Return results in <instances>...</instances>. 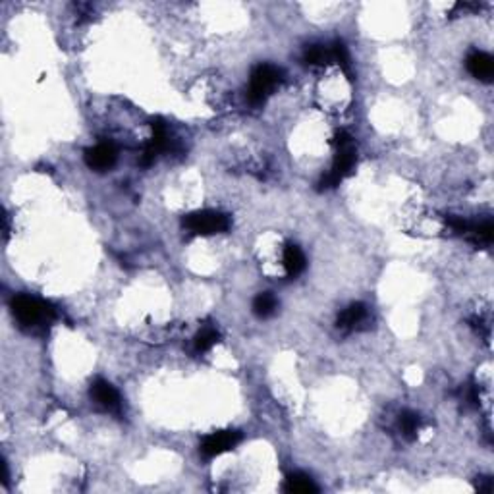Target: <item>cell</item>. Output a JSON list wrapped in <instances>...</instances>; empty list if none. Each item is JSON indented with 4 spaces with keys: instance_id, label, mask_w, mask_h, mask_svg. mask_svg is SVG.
<instances>
[{
    "instance_id": "cell-17",
    "label": "cell",
    "mask_w": 494,
    "mask_h": 494,
    "mask_svg": "<svg viewBox=\"0 0 494 494\" xmlns=\"http://www.w3.org/2000/svg\"><path fill=\"white\" fill-rule=\"evenodd\" d=\"M330 50H332V60L336 64L344 70L345 75H352V62H350V55H348V48H345L344 43L336 41L334 45L330 47Z\"/></svg>"
},
{
    "instance_id": "cell-4",
    "label": "cell",
    "mask_w": 494,
    "mask_h": 494,
    "mask_svg": "<svg viewBox=\"0 0 494 494\" xmlns=\"http://www.w3.org/2000/svg\"><path fill=\"white\" fill-rule=\"evenodd\" d=\"M184 226L197 236H211V234L226 232L230 228V218L218 211H199L184 218Z\"/></svg>"
},
{
    "instance_id": "cell-1",
    "label": "cell",
    "mask_w": 494,
    "mask_h": 494,
    "mask_svg": "<svg viewBox=\"0 0 494 494\" xmlns=\"http://www.w3.org/2000/svg\"><path fill=\"white\" fill-rule=\"evenodd\" d=\"M336 155L332 168L327 176H323V180L319 182V189H332V187L340 186V182L348 178L355 168V160H357V153H355L354 140L348 131H338L334 135Z\"/></svg>"
},
{
    "instance_id": "cell-16",
    "label": "cell",
    "mask_w": 494,
    "mask_h": 494,
    "mask_svg": "<svg viewBox=\"0 0 494 494\" xmlns=\"http://www.w3.org/2000/svg\"><path fill=\"white\" fill-rule=\"evenodd\" d=\"M218 330L215 327H203L196 336V350L197 352H207L218 342Z\"/></svg>"
},
{
    "instance_id": "cell-10",
    "label": "cell",
    "mask_w": 494,
    "mask_h": 494,
    "mask_svg": "<svg viewBox=\"0 0 494 494\" xmlns=\"http://www.w3.org/2000/svg\"><path fill=\"white\" fill-rule=\"evenodd\" d=\"M284 269L288 272V276H298L299 272H303L305 269V255L294 243H288L284 247Z\"/></svg>"
},
{
    "instance_id": "cell-12",
    "label": "cell",
    "mask_w": 494,
    "mask_h": 494,
    "mask_svg": "<svg viewBox=\"0 0 494 494\" xmlns=\"http://www.w3.org/2000/svg\"><path fill=\"white\" fill-rule=\"evenodd\" d=\"M278 307V301L272 296L271 292H263L257 298L253 299V313L259 319H267L274 315V311Z\"/></svg>"
},
{
    "instance_id": "cell-11",
    "label": "cell",
    "mask_w": 494,
    "mask_h": 494,
    "mask_svg": "<svg viewBox=\"0 0 494 494\" xmlns=\"http://www.w3.org/2000/svg\"><path fill=\"white\" fill-rule=\"evenodd\" d=\"M286 493H299V494H309L317 493V485L311 481V477L303 475V473H292L286 479V485H284Z\"/></svg>"
},
{
    "instance_id": "cell-8",
    "label": "cell",
    "mask_w": 494,
    "mask_h": 494,
    "mask_svg": "<svg viewBox=\"0 0 494 494\" xmlns=\"http://www.w3.org/2000/svg\"><path fill=\"white\" fill-rule=\"evenodd\" d=\"M467 70L469 74L481 79V82H491L494 75V60L493 56L486 55V53H471L467 56Z\"/></svg>"
},
{
    "instance_id": "cell-15",
    "label": "cell",
    "mask_w": 494,
    "mask_h": 494,
    "mask_svg": "<svg viewBox=\"0 0 494 494\" xmlns=\"http://www.w3.org/2000/svg\"><path fill=\"white\" fill-rule=\"evenodd\" d=\"M421 427V417L413 411H403L400 415V429L406 439H415Z\"/></svg>"
},
{
    "instance_id": "cell-14",
    "label": "cell",
    "mask_w": 494,
    "mask_h": 494,
    "mask_svg": "<svg viewBox=\"0 0 494 494\" xmlns=\"http://www.w3.org/2000/svg\"><path fill=\"white\" fill-rule=\"evenodd\" d=\"M303 60L309 66H325L328 62H332V50L328 47H323V45H313L305 50Z\"/></svg>"
},
{
    "instance_id": "cell-5",
    "label": "cell",
    "mask_w": 494,
    "mask_h": 494,
    "mask_svg": "<svg viewBox=\"0 0 494 494\" xmlns=\"http://www.w3.org/2000/svg\"><path fill=\"white\" fill-rule=\"evenodd\" d=\"M242 440V433L238 430H218L203 439L201 442V454L205 457H216L232 450Z\"/></svg>"
},
{
    "instance_id": "cell-2",
    "label": "cell",
    "mask_w": 494,
    "mask_h": 494,
    "mask_svg": "<svg viewBox=\"0 0 494 494\" xmlns=\"http://www.w3.org/2000/svg\"><path fill=\"white\" fill-rule=\"evenodd\" d=\"M12 313L23 328L43 327L55 319V309L31 296H16L12 299Z\"/></svg>"
},
{
    "instance_id": "cell-3",
    "label": "cell",
    "mask_w": 494,
    "mask_h": 494,
    "mask_svg": "<svg viewBox=\"0 0 494 494\" xmlns=\"http://www.w3.org/2000/svg\"><path fill=\"white\" fill-rule=\"evenodd\" d=\"M282 82V72L276 66L271 64H259L251 74V82H249V91H247V99L251 104H263L265 99L276 89V85Z\"/></svg>"
},
{
    "instance_id": "cell-7",
    "label": "cell",
    "mask_w": 494,
    "mask_h": 494,
    "mask_svg": "<svg viewBox=\"0 0 494 494\" xmlns=\"http://www.w3.org/2000/svg\"><path fill=\"white\" fill-rule=\"evenodd\" d=\"M118 159V153H116V147L112 143H99L95 145L91 149L85 151V162L87 167L93 168V170H108V168L114 167V162Z\"/></svg>"
},
{
    "instance_id": "cell-13",
    "label": "cell",
    "mask_w": 494,
    "mask_h": 494,
    "mask_svg": "<svg viewBox=\"0 0 494 494\" xmlns=\"http://www.w3.org/2000/svg\"><path fill=\"white\" fill-rule=\"evenodd\" d=\"M466 236L471 242L477 243V245H488L494 238L493 222H483L479 224V226H471V224H469L466 230Z\"/></svg>"
},
{
    "instance_id": "cell-9",
    "label": "cell",
    "mask_w": 494,
    "mask_h": 494,
    "mask_svg": "<svg viewBox=\"0 0 494 494\" xmlns=\"http://www.w3.org/2000/svg\"><path fill=\"white\" fill-rule=\"evenodd\" d=\"M367 321V309L363 303H354L348 309L342 311V315L338 317V328L342 330H355Z\"/></svg>"
},
{
    "instance_id": "cell-6",
    "label": "cell",
    "mask_w": 494,
    "mask_h": 494,
    "mask_svg": "<svg viewBox=\"0 0 494 494\" xmlns=\"http://www.w3.org/2000/svg\"><path fill=\"white\" fill-rule=\"evenodd\" d=\"M91 398L93 401L103 408L104 411H111V413H120L122 410V400L118 390L112 386L108 381L104 379H97L93 384H91Z\"/></svg>"
}]
</instances>
